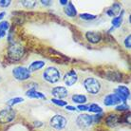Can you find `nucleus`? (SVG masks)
Here are the masks:
<instances>
[{"instance_id":"nucleus-4","label":"nucleus","mask_w":131,"mask_h":131,"mask_svg":"<svg viewBox=\"0 0 131 131\" xmlns=\"http://www.w3.org/2000/svg\"><path fill=\"white\" fill-rule=\"evenodd\" d=\"M13 75L18 81H26L30 79V72L25 67H16L13 69Z\"/></svg>"},{"instance_id":"nucleus-6","label":"nucleus","mask_w":131,"mask_h":131,"mask_svg":"<svg viewBox=\"0 0 131 131\" xmlns=\"http://www.w3.org/2000/svg\"><path fill=\"white\" fill-rule=\"evenodd\" d=\"M15 111L13 110V108H5L3 110L0 111V124H9L12 121L14 120L15 118Z\"/></svg>"},{"instance_id":"nucleus-22","label":"nucleus","mask_w":131,"mask_h":131,"mask_svg":"<svg viewBox=\"0 0 131 131\" xmlns=\"http://www.w3.org/2000/svg\"><path fill=\"white\" fill-rule=\"evenodd\" d=\"M22 3V5H23L25 8H27V9H32V8H34V7L36 6V1H22L21 2Z\"/></svg>"},{"instance_id":"nucleus-29","label":"nucleus","mask_w":131,"mask_h":131,"mask_svg":"<svg viewBox=\"0 0 131 131\" xmlns=\"http://www.w3.org/2000/svg\"><path fill=\"white\" fill-rule=\"evenodd\" d=\"M78 109H79V110H82V111H85V110H88V105H78Z\"/></svg>"},{"instance_id":"nucleus-5","label":"nucleus","mask_w":131,"mask_h":131,"mask_svg":"<svg viewBox=\"0 0 131 131\" xmlns=\"http://www.w3.org/2000/svg\"><path fill=\"white\" fill-rule=\"evenodd\" d=\"M67 123H68V122H67V119H66L63 115L57 114V115H54L52 118L50 119L49 125H50L51 127L55 128L57 130H61V129L66 127Z\"/></svg>"},{"instance_id":"nucleus-24","label":"nucleus","mask_w":131,"mask_h":131,"mask_svg":"<svg viewBox=\"0 0 131 131\" xmlns=\"http://www.w3.org/2000/svg\"><path fill=\"white\" fill-rule=\"evenodd\" d=\"M51 102L54 105H59V106H66V105H68V102L64 101V100H60V99H51Z\"/></svg>"},{"instance_id":"nucleus-33","label":"nucleus","mask_w":131,"mask_h":131,"mask_svg":"<svg viewBox=\"0 0 131 131\" xmlns=\"http://www.w3.org/2000/svg\"><path fill=\"white\" fill-rule=\"evenodd\" d=\"M4 16H5V13H0V20L2 19V18H4Z\"/></svg>"},{"instance_id":"nucleus-11","label":"nucleus","mask_w":131,"mask_h":131,"mask_svg":"<svg viewBox=\"0 0 131 131\" xmlns=\"http://www.w3.org/2000/svg\"><path fill=\"white\" fill-rule=\"evenodd\" d=\"M51 94L55 97V99H60L61 100V99L67 97L69 92H68V89L64 88V86H55L51 90Z\"/></svg>"},{"instance_id":"nucleus-13","label":"nucleus","mask_w":131,"mask_h":131,"mask_svg":"<svg viewBox=\"0 0 131 131\" xmlns=\"http://www.w3.org/2000/svg\"><path fill=\"white\" fill-rule=\"evenodd\" d=\"M120 12H121V5L119 3H115L112 5L110 9H108L106 10V13H107V15H109V16L114 17L116 15H118L119 13H120Z\"/></svg>"},{"instance_id":"nucleus-2","label":"nucleus","mask_w":131,"mask_h":131,"mask_svg":"<svg viewBox=\"0 0 131 131\" xmlns=\"http://www.w3.org/2000/svg\"><path fill=\"white\" fill-rule=\"evenodd\" d=\"M84 86L85 90L90 94H97L101 90V84L97 79L89 77L84 80Z\"/></svg>"},{"instance_id":"nucleus-9","label":"nucleus","mask_w":131,"mask_h":131,"mask_svg":"<svg viewBox=\"0 0 131 131\" xmlns=\"http://www.w3.org/2000/svg\"><path fill=\"white\" fill-rule=\"evenodd\" d=\"M78 81V75L74 70H69L64 76V82L68 86H71Z\"/></svg>"},{"instance_id":"nucleus-7","label":"nucleus","mask_w":131,"mask_h":131,"mask_svg":"<svg viewBox=\"0 0 131 131\" xmlns=\"http://www.w3.org/2000/svg\"><path fill=\"white\" fill-rule=\"evenodd\" d=\"M93 123H94L93 116L89 114H81L79 115L77 119H76V124H77L79 127L81 128L89 127Z\"/></svg>"},{"instance_id":"nucleus-30","label":"nucleus","mask_w":131,"mask_h":131,"mask_svg":"<svg viewBox=\"0 0 131 131\" xmlns=\"http://www.w3.org/2000/svg\"><path fill=\"white\" fill-rule=\"evenodd\" d=\"M41 3H42L43 5H45V6H50V5L52 4V1H44V0H42Z\"/></svg>"},{"instance_id":"nucleus-15","label":"nucleus","mask_w":131,"mask_h":131,"mask_svg":"<svg viewBox=\"0 0 131 131\" xmlns=\"http://www.w3.org/2000/svg\"><path fill=\"white\" fill-rule=\"evenodd\" d=\"M45 66V62L44 61H41V60H38V61H34L30 65V67L28 68V69L30 70V72H34L41 69Z\"/></svg>"},{"instance_id":"nucleus-14","label":"nucleus","mask_w":131,"mask_h":131,"mask_svg":"<svg viewBox=\"0 0 131 131\" xmlns=\"http://www.w3.org/2000/svg\"><path fill=\"white\" fill-rule=\"evenodd\" d=\"M65 13L69 17H75L76 14H77V12H76V8L73 6V4L71 2H68L67 6L65 8Z\"/></svg>"},{"instance_id":"nucleus-28","label":"nucleus","mask_w":131,"mask_h":131,"mask_svg":"<svg viewBox=\"0 0 131 131\" xmlns=\"http://www.w3.org/2000/svg\"><path fill=\"white\" fill-rule=\"evenodd\" d=\"M10 0H0V7H3V8H6V7L10 6Z\"/></svg>"},{"instance_id":"nucleus-19","label":"nucleus","mask_w":131,"mask_h":131,"mask_svg":"<svg viewBox=\"0 0 131 131\" xmlns=\"http://www.w3.org/2000/svg\"><path fill=\"white\" fill-rule=\"evenodd\" d=\"M118 116H116V115H109L106 119V124L108 125H116L118 124Z\"/></svg>"},{"instance_id":"nucleus-26","label":"nucleus","mask_w":131,"mask_h":131,"mask_svg":"<svg viewBox=\"0 0 131 131\" xmlns=\"http://www.w3.org/2000/svg\"><path fill=\"white\" fill-rule=\"evenodd\" d=\"M130 39H131V35H128L127 37L125 39V48H126V49H130V48H131Z\"/></svg>"},{"instance_id":"nucleus-3","label":"nucleus","mask_w":131,"mask_h":131,"mask_svg":"<svg viewBox=\"0 0 131 131\" xmlns=\"http://www.w3.org/2000/svg\"><path fill=\"white\" fill-rule=\"evenodd\" d=\"M8 55L13 61H18L24 55V48L18 44H12L8 49Z\"/></svg>"},{"instance_id":"nucleus-25","label":"nucleus","mask_w":131,"mask_h":131,"mask_svg":"<svg viewBox=\"0 0 131 131\" xmlns=\"http://www.w3.org/2000/svg\"><path fill=\"white\" fill-rule=\"evenodd\" d=\"M122 21H123V18H122L121 16L114 17V18L112 19V25H113L115 28H118V27L121 26Z\"/></svg>"},{"instance_id":"nucleus-20","label":"nucleus","mask_w":131,"mask_h":131,"mask_svg":"<svg viewBox=\"0 0 131 131\" xmlns=\"http://www.w3.org/2000/svg\"><path fill=\"white\" fill-rule=\"evenodd\" d=\"M88 110H89L90 112H93V113H101L103 111L101 106L96 105V104H91L90 105H89L88 106Z\"/></svg>"},{"instance_id":"nucleus-17","label":"nucleus","mask_w":131,"mask_h":131,"mask_svg":"<svg viewBox=\"0 0 131 131\" xmlns=\"http://www.w3.org/2000/svg\"><path fill=\"white\" fill-rule=\"evenodd\" d=\"M10 28V24L8 21H2L0 22V38H2L6 35L7 30Z\"/></svg>"},{"instance_id":"nucleus-32","label":"nucleus","mask_w":131,"mask_h":131,"mask_svg":"<svg viewBox=\"0 0 131 131\" xmlns=\"http://www.w3.org/2000/svg\"><path fill=\"white\" fill-rule=\"evenodd\" d=\"M68 2H69L68 0H60V1H59V3L61 4V5H63V6H64V5H67V4H68Z\"/></svg>"},{"instance_id":"nucleus-18","label":"nucleus","mask_w":131,"mask_h":131,"mask_svg":"<svg viewBox=\"0 0 131 131\" xmlns=\"http://www.w3.org/2000/svg\"><path fill=\"white\" fill-rule=\"evenodd\" d=\"M72 101L76 103V104H85L86 102V97L85 95H82V94H74L72 96Z\"/></svg>"},{"instance_id":"nucleus-16","label":"nucleus","mask_w":131,"mask_h":131,"mask_svg":"<svg viewBox=\"0 0 131 131\" xmlns=\"http://www.w3.org/2000/svg\"><path fill=\"white\" fill-rule=\"evenodd\" d=\"M26 95L30 98H37V99H46L45 94H43L42 92L36 91L35 89H30L26 92Z\"/></svg>"},{"instance_id":"nucleus-31","label":"nucleus","mask_w":131,"mask_h":131,"mask_svg":"<svg viewBox=\"0 0 131 131\" xmlns=\"http://www.w3.org/2000/svg\"><path fill=\"white\" fill-rule=\"evenodd\" d=\"M66 108L68 109V110H70V111H74V110H76V108L74 107V106H71V105H66Z\"/></svg>"},{"instance_id":"nucleus-27","label":"nucleus","mask_w":131,"mask_h":131,"mask_svg":"<svg viewBox=\"0 0 131 131\" xmlns=\"http://www.w3.org/2000/svg\"><path fill=\"white\" fill-rule=\"evenodd\" d=\"M126 109H128V106L125 104H123V105L116 106V110H118V111H124V110H126Z\"/></svg>"},{"instance_id":"nucleus-1","label":"nucleus","mask_w":131,"mask_h":131,"mask_svg":"<svg viewBox=\"0 0 131 131\" xmlns=\"http://www.w3.org/2000/svg\"><path fill=\"white\" fill-rule=\"evenodd\" d=\"M43 78L48 83L55 84V83L60 81L61 73L55 67H49L48 69H45V71L43 72Z\"/></svg>"},{"instance_id":"nucleus-8","label":"nucleus","mask_w":131,"mask_h":131,"mask_svg":"<svg viewBox=\"0 0 131 131\" xmlns=\"http://www.w3.org/2000/svg\"><path fill=\"white\" fill-rule=\"evenodd\" d=\"M115 94L121 99L122 102L125 103V102L129 98L130 90H129L126 86H125V85H120V86H118L117 89H115Z\"/></svg>"},{"instance_id":"nucleus-12","label":"nucleus","mask_w":131,"mask_h":131,"mask_svg":"<svg viewBox=\"0 0 131 131\" xmlns=\"http://www.w3.org/2000/svg\"><path fill=\"white\" fill-rule=\"evenodd\" d=\"M85 38L88 39L89 43L91 44H97L101 41L102 35L100 32H96V31H88L85 33Z\"/></svg>"},{"instance_id":"nucleus-23","label":"nucleus","mask_w":131,"mask_h":131,"mask_svg":"<svg viewBox=\"0 0 131 131\" xmlns=\"http://www.w3.org/2000/svg\"><path fill=\"white\" fill-rule=\"evenodd\" d=\"M80 18L83 20H86V21H90V20H94L96 18V15L93 14H89V13H82L80 14Z\"/></svg>"},{"instance_id":"nucleus-10","label":"nucleus","mask_w":131,"mask_h":131,"mask_svg":"<svg viewBox=\"0 0 131 131\" xmlns=\"http://www.w3.org/2000/svg\"><path fill=\"white\" fill-rule=\"evenodd\" d=\"M122 101L121 99L119 98L118 96L116 95V94H108L105 97L104 99V104L105 105H107V106H111V105H119V104H121Z\"/></svg>"},{"instance_id":"nucleus-21","label":"nucleus","mask_w":131,"mask_h":131,"mask_svg":"<svg viewBox=\"0 0 131 131\" xmlns=\"http://www.w3.org/2000/svg\"><path fill=\"white\" fill-rule=\"evenodd\" d=\"M22 102H24L23 98L17 97V98H13V99H10V100H9V101L7 102V105H9V106H13L14 105L20 104V103H22Z\"/></svg>"}]
</instances>
